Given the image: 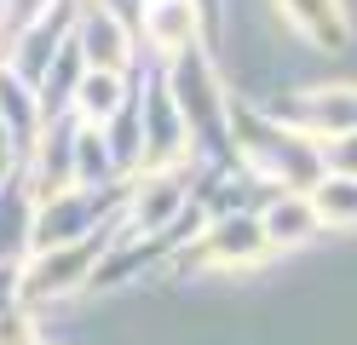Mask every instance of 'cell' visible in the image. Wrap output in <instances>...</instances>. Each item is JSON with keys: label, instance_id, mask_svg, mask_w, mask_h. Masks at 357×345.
<instances>
[{"label": "cell", "instance_id": "cell-3", "mask_svg": "<svg viewBox=\"0 0 357 345\" xmlns=\"http://www.w3.org/2000/svg\"><path fill=\"white\" fill-rule=\"evenodd\" d=\"M317 224H323V219H317V207H311L305 196H288V201H277L271 213L259 219V230H265V236H271V242H282V247L305 242V236H311V230H317Z\"/></svg>", "mask_w": 357, "mask_h": 345}, {"label": "cell", "instance_id": "cell-2", "mask_svg": "<svg viewBox=\"0 0 357 345\" xmlns=\"http://www.w3.org/2000/svg\"><path fill=\"white\" fill-rule=\"evenodd\" d=\"M93 253H98L93 242H81V247H70V253H58V259H40L35 276L24 282V293L40 299V293H63V288H75V282H81V270L93 265Z\"/></svg>", "mask_w": 357, "mask_h": 345}, {"label": "cell", "instance_id": "cell-6", "mask_svg": "<svg viewBox=\"0 0 357 345\" xmlns=\"http://www.w3.org/2000/svg\"><path fill=\"white\" fill-rule=\"evenodd\" d=\"M311 207H317V219H328L334 230H351V224H357V178L323 184V190L311 196Z\"/></svg>", "mask_w": 357, "mask_h": 345}, {"label": "cell", "instance_id": "cell-4", "mask_svg": "<svg viewBox=\"0 0 357 345\" xmlns=\"http://www.w3.org/2000/svg\"><path fill=\"white\" fill-rule=\"evenodd\" d=\"M265 247H271V236L259 224H225L213 242V259L219 265H254V259H265Z\"/></svg>", "mask_w": 357, "mask_h": 345}, {"label": "cell", "instance_id": "cell-1", "mask_svg": "<svg viewBox=\"0 0 357 345\" xmlns=\"http://www.w3.org/2000/svg\"><path fill=\"white\" fill-rule=\"evenodd\" d=\"M282 6V17L294 23L300 35H311L317 46H340L346 40V12H340V0H277Z\"/></svg>", "mask_w": 357, "mask_h": 345}, {"label": "cell", "instance_id": "cell-7", "mask_svg": "<svg viewBox=\"0 0 357 345\" xmlns=\"http://www.w3.org/2000/svg\"><path fill=\"white\" fill-rule=\"evenodd\" d=\"M81 104H86V115H109L116 109V69H93L86 86H81Z\"/></svg>", "mask_w": 357, "mask_h": 345}, {"label": "cell", "instance_id": "cell-5", "mask_svg": "<svg viewBox=\"0 0 357 345\" xmlns=\"http://www.w3.org/2000/svg\"><path fill=\"white\" fill-rule=\"evenodd\" d=\"M150 35L155 46H190L196 35V12H190V0H155V12H150Z\"/></svg>", "mask_w": 357, "mask_h": 345}]
</instances>
